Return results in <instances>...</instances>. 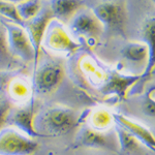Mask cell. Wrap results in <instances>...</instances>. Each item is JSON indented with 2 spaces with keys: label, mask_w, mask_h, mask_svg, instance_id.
I'll list each match as a JSON object with an SVG mask.
<instances>
[{
  "label": "cell",
  "mask_w": 155,
  "mask_h": 155,
  "mask_svg": "<svg viewBox=\"0 0 155 155\" xmlns=\"http://www.w3.org/2000/svg\"><path fill=\"white\" fill-rule=\"evenodd\" d=\"M114 119L117 125L121 126L129 134H131L145 147H147L151 151V153L155 152V137L152 134L150 127H147L141 122L120 113H114Z\"/></svg>",
  "instance_id": "2e32d148"
},
{
  "label": "cell",
  "mask_w": 155,
  "mask_h": 155,
  "mask_svg": "<svg viewBox=\"0 0 155 155\" xmlns=\"http://www.w3.org/2000/svg\"><path fill=\"white\" fill-rule=\"evenodd\" d=\"M66 67L79 86L96 92L106 101H109L110 86L116 69L106 65L90 50L82 48L69 57Z\"/></svg>",
  "instance_id": "6da1fadb"
},
{
  "label": "cell",
  "mask_w": 155,
  "mask_h": 155,
  "mask_svg": "<svg viewBox=\"0 0 155 155\" xmlns=\"http://www.w3.org/2000/svg\"><path fill=\"white\" fill-rule=\"evenodd\" d=\"M53 19L54 16L52 14V11L50 8L48 2L44 1L42 7L41 12H38V15L36 17H34L33 19L29 20V21L24 22L23 24V27L25 31L27 32V34H28L32 46H33L34 53H35V63H34V65L36 64L39 54H41V42L42 39H44L45 33H46V30L48 28L50 22Z\"/></svg>",
  "instance_id": "4fadbf2b"
},
{
  "label": "cell",
  "mask_w": 155,
  "mask_h": 155,
  "mask_svg": "<svg viewBox=\"0 0 155 155\" xmlns=\"http://www.w3.org/2000/svg\"><path fill=\"white\" fill-rule=\"evenodd\" d=\"M54 19L66 25L74 14L84 6V0H48Z\"/></svg>",
  "instance_id": "ac0fdd59"
},
{
  "label": "cell",
  "mask_w": 155,
  "mask_h": 155,
  "mask_svg": "<svg viewBox=\"0 0 155 155\" xmlns=\"http://www.w3.org/2000/svg\"><path fill=\"white\" fill-rule=\"evenodd\" d=\"M18 65V60L12 56L7 45L6 30L0 19V71H11Z\"/></svg>",
  "instance_id": "ffe728a7"
},
{
  "label": "cell",
  "mask_w": 155,
  "mask_h": 155,
  "mask_svg": "<svg viewBox=\"0 0 155 155\" xmlns=\"http://www.w3.org/2000/svg\"><path fill=\"white\" fill-rule=\"evenodd\" d=\"M44 0H27L22 3L17 4V11H18L20 19L24 22L33 19L41 12Z\"/></svg>",
  "instance_id": "44dd1931"
},
{
  "label": "cell",
  "mask_w": 155,
  "mask_h": 155,
  "mask_svg": "<svg viewBox=\"0 0 155 155\" xmlns=\"http://www.w3.org/2000/svg\"><path fill=\"white\" fill-rule=\"evenodd\" d=\"M139 41H143L148 46L150 52L149 64L139 82L130 89L129 95H134L141 91L155 68V12L146 15V17L142 20L139 28Z\"/></svg>",
  "instance_id": "8fae6325"
},
{
  "label": "cell",
  "mask_w": 155,
  "mask_h": 155,
  "mask_svg": "<svg viewBox=\"0 0 155 155\" xmlns=\"http://www.w3.org/2000/svg\"><path fill=\"white\" fill-rule=\"evenodd\" d=\"M86 124L98 131H110L115 128L114 113L106 107H95L87 113Z\"/></svg>",
  "instance_id": "d6986e66"
},
{
  "label": "cell",
  "mask_w": 155,
  "mask_h": 155,
  "mask_svg": "<svg viewBox=\"0 0 155 155\" xmlns=\"http://www.w3.org/2000/svg\"><path fill=\"white\" fill-rule=\"evenodd\" d=\"M12 107V104L8 99L3 88L0 86V130L6 126V121Z\"/></svg>",
  "instance_id": "603a6c76"
},
{
  "label": "cell",
  "mask_w": 155,
  "mask_h": 155,
  "mask_svg": "<svg viewBox=\"0 0 155 155\" xmlns=\"http://www.w3.org/2000/svg\"><path fill=\"white\" fill-rule=\"evenodd\" d=\"M126 104V114L134 116L141 123L155 126V84H145L140 92L131 95Z\"/></svg>",
  "instance_id": "9c48e42d"
},
{
  "label": "cell",
  "mask_w": 155,
  "mask_h": 155,
  "mask_svg": "<svg viewBox=\"0 0 155 155\" xmlns=\"http://www.w3.org/2000/svg\"><path fill=\"white\" fill-rule=\"evenodd\" d=\"M82 46L69 34L65 25L53 19L46 30L41 42V49L60 57H71Z\"/></svg>",
  "instance_id": "8992f818"
},
{
  "label": "cell",
  "mask_w": 155,
  "mask_h": 155,
  "mask_svg": "<svg viewBox=\"0 0 155 155\" xmlns=\"http://www.w3.org/2000/svg\"><path fill=\"white\" fill-rule=\"evenodd\" d=\"M38 142L18 129L5 126L0 130V155H33Z\"/></svg>",
  "instance_id": "30bf717a"
},
{
  "label": "cell",
  "mask_w": 155,
  "mask_h": 155,
  "mask_svg": "<svg viewBox=\"0 0 155 155\" xmlns=\"http://www.w3.org/2000/svg\"><path fill=\"white\" fill-rule=\"evenodd\" d=\"M2 24L6 30L7 45L9 53L14 58L23 63H35V53L28 34L22 25L16 24L1 18Z\"/></svg>",
  "instance_id": "ba28073f"
},
{
  "label": "cell",
  "mask_w": 155,
  "mask_h": 155,
  "mask_svg": "<svg viewBox=\"0 0 155 155\" xmlns=\"http://www.w3.org/2000/svg\"><path fill=\"white\" fill-rule=\"evenodd\" d=\"M63 59V57L41 49L38 60L33 66V76L31 78L34 95H50L61 86L67 71Z\"/></svg>",
  "instance_id": "3957f363"
},
{
  "label": "cell",
  "mask_w": 155,
  "mask_h": 155,
  "mask_svg": "<svg viewBox=\"0 0 155 155\" xmlns=\"http://www.w3.org/2000/svg\"><path fill=\"white\" fill-rule=\"evenodd\" d=\"M115 131L118 137L119 155H146V152H151L139 140L121 126L115 124Z\"/></svg>",
  "instance_id": "e0dca14e"
},
{
  "label": "cell",
  "mask_w": 155,
  "mask_h": 155,
  "mask_svg": "<svg viewBox=\"0 0 155 155\" xmlns=\"http://www.w3.org/2000/svg\"><path fill=\"white\" fill-rule=\"evenodd\" d=\"M87 113L71 107L52 104L37 112L34 118V129L38 137H62L78 130Z\"/></svg>",
  "instance_id": "7a4b0ae2"
},
{
  "label": "cell",
  "mask_w": 155,
  "mask_h": 155,
  "mask_svg": "<svg viewBox=\"0 0 155 155\" xmlns=\"http://www.w3.org/2000/svg\"><path fill=\"white\" fill-rule=\"evenodd\" d=\"M149 58V48L145 42L127 41L119 50V58L115 69L128 76L142 77L148 67Z\"/></svg>",
  "instance_id": "5b68a950"
},
{
  "label": "cell",
  "mask_w": 155,
  "mask_h": 155,
  "mask_svg": "<svg viewBox=\"0 0 155 155\" xmlns=\"http://www.w3.org/2000/svg\"><path fill=\"white\" fill-rule=\"evenodd\" d=\"M74 148H85L99 151L119 152V143L115 128L110 131H98L92 129L87 124H82L78 128L74 139Z\"/></svg>",
  "instance_id": "52a82bcc"
},
{
  "label": "cell",
  "mask_w": 155,
  "mask_h": 155,
  "mask_svg": "<svg viewBox=\"0 0 155 155\" xmlns=\"http://www.w3.org/2000/svg\"><path fill=\"white\" fill-rule=\"evenodd\" d=\"M35 115L34 101L24 106H12L6 121V126L14 127L28 137L36 139L38 134L34 129Z\"/></svg>",
  "instance_id": "5bb4252c"
},
{
  "label": "cell",
  "mask_w": 155,
  "mask_h": 155,
  "mask_svg": "<svg viewBox=\"0 0 155 155\" xmlns=\"http://www.w3.org/2000/svg\"><path fill=\"white\" fill-rule=\"evenodd\" d=\"M0 86L12 106H24L34 101L32 79L23 74H12L5 82H0Z\"/></svg>",
  "instance_id": "7c38bea8"
},
{
  "label": "cell",
  "mask_w": 155,
  "mask_h": 155,
  "mask_svg": "<svg viewBox=\"0 0 155 155\" xmlns=\"http://www.w3.org/2000/svg\"><path fill=\"white\" fill-rule=\"evenodd\" d=\"M152 155H155V152H152Z\"/></svg>",
  "instance_id": "83f0119b"
},
{
  "label": "cell",
  "mask_w": 155,
  "mask_h": 155,
  "mask_svg": "<svg viewBox=\"0 0 155 155\" xmlns=\"http://www.w3.org/2000/svg\"><path fill=\"white\" fill-rule=\"evenodd\" d=\"M0 17L23 26V21L20 19L17 6L12 3L0 0Z\"/></svg>",
  "instance_id": "7402d4cb"
},
{
  "label": "cell",
  "mask_w": 155,
  "mask_h": 155,
  "mask_svg": "<svg viewBox=\"0 0 155 155\" xmlns=\"http://www.w3.org/2000/svg\"><path fill=\"white\" fill-rule=\"evenodd\" d=\"M69 34L80 45L94 47L104 33V28L91 8L83 6L66 24Z\"/></svg>",
  "instance_id": "277c9868"
},
{
  "label": "cell",
  "mask_w": 155,
  "mask_h": 155,
  "mask_svg": "<svg viewBox=\"0 0 155 155\" xmlns=\"http://www.w3.org/2000/svg\"><path fill=\"white\" fill-rule=\"evenodd\" d=\"M3 1L9 2V3H12V4H15V5H17V4L22 3V2H24V1H27V0H3Z\"/></svg>",
  "instance_id": "cb8c5ba5"
},
{
  "label": "cell",
  "mask_w": 155,
  "mask_h": 155,
  "mask_svg": "<svg viewBox=\"0 0 155 155\" xmlns=\"http://www.w3.org/2000/svg\"><path fill=\"white\" fill-rule=\"evenodd\" d=\"M91 9L102 24L104 32L107 30H121L124 23V15L118 3L113 1H102L94 5Z\"/></svg>",
  "instance_id": "9a60e30c"
},
{
  "label": "cell",
  "mask_w": 155,
  "mask_h": 155,
  "mask_svg": "<svg viewBox=\"0 0 155 155\" xmlns=\"http://www.w3.org/2000/svg\"><path fill=\"white\" fill-rule=\"evenodd\" d=\"M150 129H151L152 134H153V136L155 137V126L154 127H150Z\"/></svg>",
  "instance_id": "484cf974"
},
{
  "label": "cell",
  "mask_w": 155,
  "mask_h": 155,
  "mask_svg": "<svg viewBox=\"0 0 155 155\" xmlns=\"http://www.w3.org/2000/svg\"><path fill=\"white\" fill-rule=\"evenodd\" d=\"M116 153H113V152H109V151H99V153L94 154V155H114Z\"/></svg>",
  "instance_id": "d4e9b609"
},
{
  "label": "cell",
  "mask_w": 155,
  "mask_h": 155,
  "mask_svg": "<svg viewBox=\"0 0 155 155\" xmlns=\"http://www.w3.org/2000/svg\"><path fill=\"white\" fill-rule=\"evenodd\" d=\"M151 2H152V3L154 4V5H155V0H151Z\"/></svg>",
  "instance_id": "4316f807"
}]
</instances>
